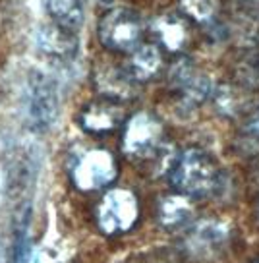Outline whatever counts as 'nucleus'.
I'll return each mask as SVG.
<instances>
[{"mask_svg":"<svg viewBox=\"0 0 259 263\" xmlns=\"http://www.w3.org/2000/svg\"><path fill=\"white\" fill-rule=\"evenodd\" d=\"M170 184L188 197H207L220 190L219 168L201 149H186L170 164Z\"/></svg>","mask_w":259,"mask_h":263,"instance_id":"obj_1","label":"nucleus"},{"mask_svg":"<svg viewBox=\"0 0 259 263\" xmlns=\"http://www.w3.org/2000/svg\"><path fill=\"white\" fill-rule=\"evenodd\" d=\"M24 107L25 118L35 132H49L54 128L60 112L57 82L43 72L29 74L24 89Z\"/></svg>","mask_w":259,"mask_h":263,"instance_id":"obj_2","label":"nucleus"},{"mask_svg":"<svg viewBox=\"0 0 259 263\" xmlns=\"http://www.w3.org/2000/svg\"><path fill=\"white\" fill-rule=\"evenodd\" d=\"M139 219V203L134 192L126 188L108 190L97 207V227L108 236L134 229Z\"/></svg>","mask_w":259,"mask_h":263,"instance_id":"obj_3","label":"nucleus"},{"mask_svg":"<svg viewBox=\"0 0 259 263\" xmlns=\"http://www.w3.org/2000/svg\"><path fill=\"white\" fill-rule=\"evenodd\" d=\"M116 161L106 149H87L73 159L70 166L73 186L81 192L105 188L116 178Z\"/></svg>","mask_w":259,"mask_h":263,"instance_id":"obj_4","label":"nucleus"},{"mask_svg":"<svg viewBox=\"0 0 259 263\" xmlns=\"http://www.w3.org/2000/svg\"><path fill=\"white\" fill-rule=\"evenodd\" d=\"M141 20L136 12L126 8L110 10L99 24V39L110 50L134 52L141 39Z\"/></svg>","mask_w":259,"mask_h":263,"instance_id":"obj_5","label":"nucleus"},{"mask_svg":"<svg viewBox=\"0 0 259 263\" xmlns=\"http://www.w3.org/2000/svg\"><path fill=\"white\" fill-rule=\"evenodd\" d=\"M162 138L161 122L149 112H138L124 128L122 147L132 157H149L159 147Z\"/></svg>","mask_w":259,"mask_h":263,"instance_id":"obj_6","label":"nucleus"},{"mask_svg":"<svg viewBox=\"0 0 259 263\" xmlns=\"http://www.w3.org/2000/svg\"><path fill=\"white\" fill-rule=\"evenodd\" d=\"M228 224L217 219H203L186 230L184 248L194 257H211L228 242Z\"/></svg>","mask_w":259,"mask_h":263,"instance_id":"obj_7","label":"nucleus"},{"mask_svg":"<svg viewBox=\"0 0 259 263\" xmlns=\"http://www.w3.org/2000/svg\"><path fill=\"white\" fill-rule=\"evenodd\" d=\"M170 80L178 87V91H182L184 99L190 103H201L203 99L209 97L211 91H213L209 78L201 74L199 70H195L188 60H182L172 68Z\"/></svg>","mask_w":259,"mask_h":263,"instance_id":"obj_8","label":"nucleus"},{"mask_svg":"<svg viewBox=\"0 0 259 263\" xmlns=\"http://www.w3.org/2000/svg\"><path fill=\"white\" fill-rule=\"evenodd\" d=\"M194 215L195 209L190 201V197L182 196V194L162 197L159 201V207H157V219H159L162 229L166 230L186 229L194 219Z\"/></svg>","mask_w":259,"mask_h":263,"instance_id":"obj_9","label":"nucleus"},{"mask_svg":"<svg viewBox=\"0 0 259 263\" xmlns=\"http://www.w3.org/2000/svg\"><path fill=\"white\" fill-rule=\"evenodd\" d=\"M37 43H39V49L49 54L50 58H70L73 57V52L78 49V43L73 39V33L60 27V25H45L41 27L37 33Z\"/></svg>","mask_w":259,"mask_h":263,"instance_id":"obj_10","label":"nucleus"},{"mask_svg":"<svg viewBox=\"0 0 259 263\" xmlns=\"http://www.w3.org/2000/svg\"><path fill=\"white\" fill-rule=\"evenodd\" d=\"M95 82H97V89L113 101H126L136 95V80L130 76L128 70L126 72L116 68L99 70Z\"/></svg>","mask_w":259,"mask_h":263,"instance_id":"obj_11","label":"nucleus"},{"mask_svg":"<svg viewBox=\"0 0 259 263\" xmlns=\"http://www.w3.org/2000/svg\"><path fill=\"white\" fill-rule=\"evenodd\" d=\"M161 66V50L157 49L155 45H139L130 57L128 72L136 82H143V80H151V78L159 74Z\"/></svg>","mask_w":259,"mask_h":263,"instance_id":"obj_12","label":"nucleus"},{"mask_svg":"<svg viewBox=\"0 0 259 263\" xmlns=\"http://www.w3.org/2000/svg\"><path fill=\"white\" fill-rule=\"evenodd\" d=\"M81 128L91 134H105L116 128L120 122V112L116 110L113 103H93L81 112Z\"/></svg>","mask_w":259,"mask_h":263,"instance_id":"obj_13","label":"nucleus"},{"mask_svg":"<svg viewBox=\"0 0 259 263\" xmlns=\"http://www.w3.org/2000/svg\"><path fill=\"white\" fill-rule=\"evenodd\" d=\"M52 22L68 31L76 33L83 24V4L81 0H43Z\"/></svg>","mask_w":259,"mask_h":263,"instance_id":"obj_14","label":"nucleus"},{"mask_svg":"<svg viewBox=\"0 0 259 263\" xmlns=\"http://www.w3.org/2000/svg\"><path fill=\"white\" fill-rule=\"evenodd\" d=\"M155 31H157L162 45L170 50H178L186 41V27H184V24L180 22L178 17H161L155 25Z\"/></svg>","mask_w":259,"mask_h":263,"instance_id":"obj_15","label":"nucleus"},{"mask_svg":"<svg viewBox=\"0 0 259 263\" xmlns=\"http://www.w3.org/2000/svg\"><path fill=\"white\" fill-rule=\"evenodd\" d=\"M182 10L197 22H207L217 12V0H180Z\"/></svg>","mask_w":259,"mask_h":263,"instance_id":"obj_16","label":"nucleus"},{"mask_svg":"<svg viewBox=\"0 0 259 263\" xmlns=\"http://www.w3.org/2000/svg\"><path fill=\"white\" fill-rule=\"evenodd\" d=\"M248 128H250L255 136H259V107L255 108V112L251 115V118H250V122H248Z\"/></svg>","mask_w":259,"mask_h":263,"instance_id":"obj_17","label":"nucleus"},{"mask_svg":"<svg viewBox=\"0 0 259 263\" xmlns=\"http://www.w3.org/2000/svg\"><path fill=\"white\" fill-rule=\"evenodd\" d=\"M257 215H259V205H257Z\"/></svg>","mask_w":259,"mask_h":263,"instance_id":"obj_18","label":"nucleus"},{"mask_svg":"<svg viewBox=\"0 0 259 263\" xmlns=\"http://www.w3.org/2000/svg\"><path fill=\"white\" fill-rule=\"evenodd\" d=\"M255 263H259V261H255Z\"/></svg>","mask_w":259,"mask_h":263,"instance_id":"obj_19","label":"nucleus"}]
</instances>
